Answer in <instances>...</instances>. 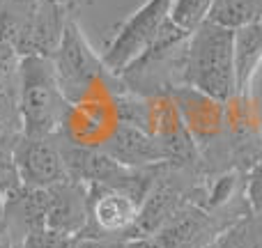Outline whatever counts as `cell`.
Listing matches in <instances>:
<instances>
[{"mask_svg":"<svg viewBox=\"0 0 262 248\" xmlns=\"http://www.w3.org/2000/svg\"><path fill=\"white\" fill-rule=\"evenodd\" d=\"M0 248H16V241H14L12 232L7 230L5 221H0Z\"/></svg>","mask_w":262,"mask_h":248,"instance_id":"22","label":"cell"},{"mask_svg":"<svg viewBox=\"0 0 262 248\" xmlns=\"http://www.w3.org/2000/svg\"><path fill=\"white\" fill-rule=\"evenodd\" d=\"M214 0H175L170 18L184 30H195L207 18Z\"/></svg>","mask_w":262,"mask_h":248,"instance_id":"17","label":"cell"},{"mask_svg":"<svg viewBox=\"0 0 262 248\" xmlns=\"http://www.w3.org/2000/svg\"><path fill=\"white\" fill-rule=\"evenodd\" d=\"M74 248H129V241L120 237H76Z\"/></svg>","mask_w":262,"mask_h":248,"instance_id":"21","label":"cell"},{"mask_svg":"<svg viewBox=\"0 0 262 248\" xmlns=\"http://www.w3.org/2000/svg\"><path fill=\"white\" fill-rule=\"evenodd\" d=\"M182 122L193 136L195 147L214 143L226 131V101H219L195 87L182 85L170 92Z\"/></svg>","mask_w":262,"mask_h":248,"instance_id":"9","label":"cell"},{"mask_svg":"<svg viewBox=\"0 0 262 248\" xmlns=\"http://www.w3.org/2000/svg\"><path fill=\"white\" fill-rule=\"evenodd\" d=\"M23 136V120L14 92H0V145L14 147Z\"/></svg>","mask_w":262,"mask_h":248,"instance_id":"16","label":"cell"},{"mask_svg":"<svg viewBox=\"0 0 262 248\" xmlns=\"http://www.w3.org/2000/svg\"><path fill=\"white\" fill-rule=\"evenodd\" d=\"M46 191H49V228L78 237L90 218V186L69 177Z\"/></svg>","mask_w":262,"mask_h":248,"instance_id":"11","label":"cell"},{"mask_svg":"<svg viewBox=\"0 0 262 248\" xmlns=\"http://www.w3.org/2000/svg\"><path fill=\"white\" fill-rule=\"evenodd\" d=\"M244 193H246V200H249L251 212L262 214V159L251 168L249 175H246Z\"/></svg>","mask_w":262,"mask_h":248,"instance_id":"20","label":"cell"},{"mask_svg":"<svg viewBox=\"0 0 262 248\" xmlns=\"http://www.w3.org/2000/svg\"><path fill=\"white\" fill-rule=\"evenodd\" d=\"M14 163H16L21 184L26 186L51 189V186L69 179L58 136L23 133L14 145Z\"/></svg>","mask_w":262,"mask_h":248,"instance_id":"6","label":"cell"},{"mask_svg":"<svg viewBox=\"0 0 262 248\" xmlns=\"http://www.w3.org/2000/svg\"><path fill=\"white\" fill-rule=\"evenodd\" d=\"M140 214V202L124 189L90 184V218L78 237H120L129 241V232Z\"/></svg>","mask_w":262,"mask_h":248,"instance_id":"7","label":"cell"},{"mask_svg":"<svg viewBox=\"0 0 262 248\" xmlns=\"http://www.w3.org/2000/svg\"><path fill=\"white\" fill-rule=\"evenodd\" d=\"M129 248H159V244L152 239V237H147V239H131Z\"/></svg>","mask_w":262,"mask_h":248,"instance_id":"23","label":"cell"},{"mask_svg":"<svg viewBox=\"0 0 262 248\" xmlns=\"http://www.w3.org/2000/svg\"><path fill=\"white\" fill-rule=\"evenodd\" d=\"M3 221L21 248L32 232L49 228V191L26 184L9 191L3 198Z\"/></svg>","mask_w":262,"mask_h":248,"instance_id":"10","label":"cell"},{"mask_svg":"<svg viewBox=\"0 0 262 248\" xmlns=\"http://www.w3.org/2000/svg\"><path fill=\"white\" fill-rule=\"evenodd\" d=\"M237 95H253L255 74L262 67V18L235 30Z\"/></svg>","mask_w":262,"mask_h":248,"instance_id":"13","label":"cell"},{"mask_svg":"<svg viewBox=\"0 0 262 248\" xmlns=\"http://www.w3.org/2000/svg\"><path fill=\"white\" fill-rule=\"evenodd\" d=\"M21 186V177H18L16 163H14V147L9 145H0V195H7L9 191Z\"/></svg>","mask_w":262,"mask_h":248,"instance_id":"19","label":"cell"},{"mask_svg":"<svg viewBox=\"0 0 262 248\" xmlns=\"http://www.w3.org/2000/svg\"><path fill=\"white\" fill-rule=\"evenodd\" d=\"M262 18V0H214L205 21L228 30H239Z\"/></svg>","mask_w":262,"mask_h":248,"instance_id":"14","label":"cell"},{"mask_svg":"<svg viewBox=\"0 0 262 248\" xmlns=\"http://www.w3.org/2000/svg\"><path fill=\"white\" fill-rule=\"evenodd\" d=\"M184 85L195 87L219 101L237 95L235 30L203 21L191 30L184 58Z\"/></svg>","mask_w":262,"mask_h":248,"instance_id":"1","label":"cell"},{"mask_svg":"<svg viewBox=\"0 0 262 248\" xmlns=\"http://www.w3.org/2000/svg\"><path fill=\"white\" fill-rule=\"evenodd\" d=\"M0 221H3V195H0Z\"/></svg>","mask_w":262,"mask_h":248,"instance_id":"24","label":"cell"},{"mask_svg":"<svg viewBox=\"0 0 262 248\" xmlns=\"http://www.w3.org/2000/svg\"><path fill=\"white\" fill-rule=\"evenodd\" d=\"M212 248H262V214L249 212L232 223Z\"/></svg>","mask_w":262,"mask_h":248,"instance_id":"15","label":"cell"},{"mask_svg":"<svg viewBox=\"0 0 262 248\" xmlns=\"http://www.w3.org/2000/svg\"><path fill=\"white\" fill-rule=\"evenodd\" d=\"M172 5H175V0H147L120 26L111 44L101 53L108 72L120 74L143 51L149 49V44L161 35L163 26L170 21Z\"/></svg>","mask_w":262,"mask_h":248,"instance_id":"5","label":"cell"},{"mask_svg":"<svg viewBox=\"0 0 262 248\" xmlns=\"http://www.w3.org/2000/svg\"><path fill=\"white\" fill-rule=\"evenodd\" d=\"M16 99L26 136H58L72 108L55 76L53 60L44 55L21 58Z\"/></svg>","mask_w":262,"mask_h":248,"instance_id":"3","label":"cell"},{"mask_svg":"<svg viewBox=\"0 0 262 248\" xmlns=\"http://www.w3.org/2000/svg\"><path fill=\"white\" fill-rule=\"evenodd\" d=\"M51 60H53L60 87L72 106L85 104V101L104 95H113L124 87L118 74L108 72L104 58L88 41L85 32L81 30L76 12L69 18L62 41Z\"/></svg>","mask_w":262,"mask_h":248,"instance_id":"2","label":"cell"},{"mask_svg":"<svg viewBox=\"0 0 262 248\" xmlns=\"http://www.w3.org/2000/svg\"><path fill=\"white\" fill-rule=\"evenodd\" d=\"M74 12H76L74 3L69 0H30L26 30L16 46L18 55L21 58L26 55L53 58Z\"/></svg>","mask_w":262,"mask_h":248,"instance_id":"8","label":"cell"},{"mask_svg":"<svg viewBox=\"0 0 262 248\" xmlns=\"http://www.w3.org/2000/svg\"><path fill=\"white\" fill-rule=\"evenodd\" d=\"M101 149L127 168H154L166 163L161 143L145 129L127 122L118 124V129L101 145Z\"/></svg>","mask_w":262,"mask_h":248,"instance_id":"12","label":"cell"},{"mask_svg":"<svg viewBox=\"0 0 262 248\" xmlns=\"http://www.w3.org/2000/svg\"><path fill=\"white\" fill-rule=\"evenodd\" d=\"M189 35L191 30L180 28L170 18L149 49L118 74L122 85L138 97L170 95L175 87H182Z\"/></svg>","mask_w":262,"mask_h":248,"instance_id":"4","label":"cell"},{"mask_svg":"<svg viewBox=\"0 0 262 248\" xmlns=\"http://www.w3.org/2000/svg\"><path fill=\"white\" fill-rule=\"evenodd\" d=\"M74 244H76V237L51 230V228H41L32 232L21 244V248H74Z\"/></svg>","mask_w":262,"mask_h":248,"instance_id":"18","label":"cell"}]
</instances>
